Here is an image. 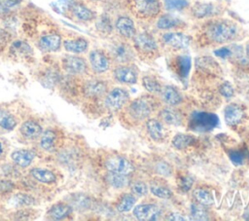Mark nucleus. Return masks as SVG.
<instances>
[{
    "instance_id": "obj_1",
    "label": "nucleus",
    "mask_w": 249,
    "mask_h": 221,
    "mask_svg": "<svg viewBox=\"0 0 249 221\" xmlns=\"http://www.w3.org/2000/svg\"><path fill=\"white\" fill-rule=\"evenodd\" d=\"M243 29L231 18L215 17L204 19L196 28L193 41L198 47L207 48L211 46L227 45L240 40Z\"/></svg>"
},
{
    "instance_id": "obj_2",
    "label": "nucleus",
    "mask_w": 249,
    "mask_h": 221,
    "mask_svg": "<svg viewBox=\"0 0 249 221\" xmlns=\"http://www.w3.org/2000/svg\"><path fill=\"white\" fill-rule=\"evenodd\" d=\"M130 43L136 56L143 61H153L160 56L161 50L158 38L149 31H137Z\"/></svg>"
},
{
    "instance_id": "obj_3",
    "label": "nucleus",
    "mask_w": 249,
    "mask_h": 221,
    "mask_svg": "<svg viewBox=\"0 0 249 221\" xmlns=\"http://www.w3.org/2000/svg\"><path fill=\"white\" fill-rule=\"evenodd\" d=\"M127 12L136 19L153 21L163 12L161 0H124Z\"/></svg>"
},
{
    "instance_id": "obj_4",
    "label": "nucleus",
    "mask_w": 249,
    "mask_h": 221,
    "mask_svg": "<svg viewBox=\"0 0 249 221\" xmlns=\"http://www.w3.org/2000/svg\"><path fill=\"white\" fill-rule=\"evenodd\" d=\"M158 41L162 52L173 55L188 49L193 42V36L183 30H169L162 31L159 35Z\"/></svg>"
},
{
    "instance_id": "obj_5",
    "label": "nucleus",
    "mask_w": 249,
    "mask_h": 221,
    "mask_svg": "<svg viewBox=\"0 0 249 221\" xmlns=\"http://www.w3.org/2000/svg\"><path fill=\"white\" fill-rule=\"evenodd\" d=\"M126 107L128 118L134 123H139L150 117L158 107V103L152 95H143L130 101Z\"/></svg>"
},
{
    "instance_id": "obj_6",
    "label": "nucleus",
    "mask_w": 249,
    "mask_h": 221,
    "mask_svg": "<svg viewBox=\"0 0 249 221\" xmlns=\"http://www.w3.org/2000/svg\"><path fill=\"white\" fill-rule=\"evenodd\" d=\"M107 52L116 64L133 63L137 58L131 43L121 38L113 40L109 44Z\"/></svg>"
},
{
    "instance_id": "obj_7",
    "label": "nucleus",
    "mask_w": 249,
    "mask_h": 221,
    "mask_svg": "<svg viewBox=\"0 0 249 221\" xmlns=\"http://www.w3.org/2000/svg\"><path fill=\"white\" fill-rule=\"evenodd\" d=\"M218 122V117L215 114L195 112L190 117L189 128L194 131H209L217 126Z\"/></svg>"
},
{
    "instance_id": "obj_8",
    "label": "nucleus",
    "mask_w": 249,
    "mask_h": 221,
    "mask_svg": "<svg viewBox=\"0 0 249 221\" xmlns=\"http://www.w3.org/2000/svg\"><path fill=\"white\" fill-rule=\"evenodd\" d=\"M189 12L191 17L197 20H204L211 18L219 17L221 7L213 2H201L197 1L189 6Z\"/></svg>"
},
{
    "instance_id": "obj_9",
    "label": "nucleus",
    "mask_w": 249,
    "mask_h": 221,
    "mask_svg": "<svg viewBox=\"0 0 249 221\" xmlns=\"http://www.w3.org/2000/svg\"><path fill=\"white\" fill-rule=\"evenodd\" d=\"M114 31L119 38L131 41L137 32L134 19L129 15H119L114 21Z\"/></svg>"
},
{
    "instance_id": "obj_10",
    "label": "nucleus",
    "mask_w": 249,
    "mask_h": 221,
    "mask_svg": "<svg viewBox=\"0 0 249 221\" xmlns=\"http://www.w3.org/2000/svg\"><path fill=\"white\" fill-rule=\"evenodd\" d=\"M89 62L92 71L101 74L107 72L111 68L113 60L107 50L94 49L89 54Z\"/></svg>"
},
{
    "instance_id": "obj_11",
    "label": "nucleus",
    "mask_w": 249,
    "mask_h": 221,
    "mask_svg": "<svg viewBox=\"0 0 249 221\" xmlns=\"http://www.w3.org/2000/svg\"><path fill=\"white\" fill-rule=\"evenodd\" d=\"M114 79L122 84H135L138 81L139 70L133 63L116 64L112 70Z\"/></svg>"
},
{
    "instance_id": "obj_12",
    "label": "nucleus",
    "mask_w": 249,
    "mask_h": 221,
    "mask_svg": "<svg viewBox=\"0 0 249 221\" xmlns=\"http://www.w3.org/2000/svg\"><path fill=\"white\" fill-rule=\"evenodd\" d=\"M166 63L174 74L182 79L188 77L192 66L191 57L189 55L180 54H173L170 57H168Z\"/></svg>"
},
{
    "instance_id": "obj_13",
    "label": "nucleus",
    "mask_w": 249,
    "mask_h": 221,
    "mask_svg": "<svg viewBox=\"0 0 249 221\" xmlns=\"http://www.w3.org/2000/svg\"><path fill=\"white\" fill-rule=\"evenodd\" d=\"M61 66L70 75H82L89 69L88 62L77 55H67L61 59Z\"/></svg>"
},
{
    "instance_id": "obj_14",
    "label": "nucleus",
    "mask_w": 249,
    "mask_h": 221,
    "mask_svg": "<svg viewBox=\"0 0 249 221\" xmlns=\"http://www.w3.org/2000/svg\"><path fill=\"white\" fill-rule=\"evenodd\" d=\"M156 27L161 31L169 30H183L187 27V23L171 14H164L163 12L155 20Z\"/></svg>"
},
{
    "instance_id": "obj_15",
    "label": "nucleus",
    "mask_w": 249,
    "mask_h": 221,
    "mask_svg": "<svg viewBox=\"0 0 249 221\" xmlns=\"http://www.w3.org/2000/svg\"><path fill=\"white\" fill-rule=\"evenodd\" d=\"M129 93L123 88H115L111 90L105 97V105L113 111L122 109L128 101Z\"/></svg>"
},
{
    "instance_id": "obj_16",
    "label": "nucleus",
    "mask_w": 249,
    "mask_h": 221,
    "mask_svg": "<svg viewBox=\"0 0 249 221\" xmlns=\"http://www.w3.org/2000/svg\"><path fill=\"white\" fill-rule=\"evenodd\" d=\"M105 166L108 171L122 174H129L133 171L132 164L124 157L112 156L105 162Z\"/></svg>"
},
{
    "instance_id": "obj_17",
    "label": "nucleus",
    "mask_w": 249,
    "mask_h": 221,
    "mask_svg": "<svg viewBox=\"0 0 249 221\" xmlns=\"http://www.w3.org/2000/svg\"><path fill=\"white\" fill-rule=\"evenodd\" d=\"M133 215L139 220H157L161 215L160 208L153 203H141L133 207Z\"/></svg>"
},
{
    "instance_id": "obj_18",
    "label": "nucleus",
    "mask_w": 249,
    "mask_h": 221,
    "mask_svg": "<svg viewBox=\"0 0 249 221\" xmlns=\"http://www.w3.org/2000/svg\"><path fill=\"white\" fill-rule=\"evenodd\" d=\"M69 11L71 12L72 16L76 19H78L80 21H84V22L95 20V18L97 17L96 13L93 10H91L85 3L80 2V1H75L73 3V5L71 6V8L69 9Z\"/></svg>"
},
{
    "instance_id": "obj_19",
    "label": "nucleus",
    "mask_w": 249,
    "mask_h": 221,
    "mask_svg": "<svg viewBox=\"0 0 249 221\" xmlns=\"http://www.w3.org/2000/svg\"><path fill=\"white\" fill-rule=\"evenodd\" d=\"M38 47L46 53L56 52L61 47V37L57 33H47L39 38Z\"/></svg>"
},
{
    "instance_id": "obj_20",
    "label": "nucleus",
    "mask_w": 249,
    "mask_h": 221,
    "mask_svg": "<svg viewBox=\"0 0 249 221\" xmlns=\"http://www.w3.org/2000/svg\"><path fill=\"white\" fill-rule=\"evenodd\" d=\"M83 92L89 98H98L106 93L107 84L102 80H89L84 84Z\"/></svg>"
},
{
    "instance_id": "obj_21",
    "label": "nucleus",
    "mask_w": 249,
    "mask_h": 221,
    "mask_svg": "<svg viewBox=\"0 0 249 221\" xmlns=\"http://www.w3.org/2000/svg\"><path fill=\"white\" fill-rule=\"evenodd\" d=\"M72 206L68 203H56L53 204L46 213V217L51 220H62L72 214Z\"/></svg>"
},
{
    "instance_id": "obj_22",
    "label": "nucleus",
    "mask_w": 249,
    "mask_h": 221,
    "mask_svg": "<svg viewBox=\"0 0 249 221\" xmlns=\"http://www.w3.org/2000/svg\"><path fill=\"white\" fill-rule=\"evenodd\" d=\"M10 55L15 58H27L33 55L32 47L24 40H15L9 48Z\"/></svg>"
},
{
    "instance_id": "obj_23",
    "label": "nucleus",
    "mask_w": 249,
    "mask_h": 221,
    "mask_svg": "<svg viewBox=\"0 0 249 221\" xmlns=\"http://www.w3.org/2000/svg\"><path fill=\"white\" fill-rule=\"evenodd\" d=\"M224 116H225V121L228 125L234 126L242 122V120L245 117V111L238 104L231 103L226 107Z\"/></svg>"
},
{
    "instance_id": "obj_24",
    "label": "nucleus",
    "mask_w": 249,
    "mask_h": 221,
    "mask_svg": "<svg viewBox=\"0 0 249 221\" xmlns=\"http://www.w3.org/2000/svg\"><path fill=\"white\" fill-rule=\"evenodd\" d=\"M63 48L68 53L80 55L88 51L89 41L84 37L65 39L63 41Z\"/></svg>"
},
{
    "instance_id": "obj_25",
    "label": "nucleus",
    "mask_w": 249,
    "mask_h": 221,
    "mask_svg": "<svg viewBox=\"0 0 249 221\" xmlns=\"http://www.w3.org/2000/svg\"><path fill=\"white\" fill-rule=\"evenodd\" d=\"M160 98L168 105L175 106L182 102L183 97L180 92L172 86H163L160 92Z\"/></svg>"
},
{
    "instance_id": "obj_26",
    "label": "nucleus",
    "mask_w": 249,
    "mask_h": 221,
    "mask_svg": "<svg viewBox=\"0 0 249 221\" xmlns=\"http://www.w3.org/2000/svg\"><path fill=\"white\" fill-rule=\"evenodd\" d=\"M19 131L21 135L24 136L25 138L35 139L42 134L43 129L41 125L38 122L34 120H27L24 123H22V125L20 126Z\"/></svg>"
},
{
    "instance_id": "obj_27",
    "label": "nucleus",
    "mask_w": 249,
    "mask_h": 221,
    "mask_svg": "<svg viewBox=\"0 0 249 221\" xmlns=\"http://www.w3.org/2000/svg\"><path fill=\"white\" fill-rule=\"evenodd\" d=\"M96 31L102 36H110L114 31V22L108 14H102L95 18Z\"/></svg>"
},
{
    "instance_id": "obj_28",
    "label": "nucleus",
    "mask_w": 249,
    "mask_h": 221,
    "mask_svg": "<svg viewBox=\"0 0 249 221\" xmlns=\"http://www.w3.org/2000/svg\"><path fill=\"white\" fill-rule=\"evenodd\" d=\"M11 158L13 162L20 167H27L31 165L35 158V153L27 149H18L12 153Z\"/></svg>"
},
{
    "instance_id": "obj_29",
    "label": "nucleus",
    "mask_w": 249,
    "mask_h": 221,
    "mask_svg": "<svg viewBox=\"0 0 249 221\" xmlns=\"http://www.w3.org/2000/svg\"><path fill=\"white\" fill-rule=\"evenodd\" d=\"M146 128L149 135L155 141H162L165 135L164 128L160 121L157 119H149L146 123Z\"/></svg>"
},
{
    "instance_id": "obj_30",
    "label": "nucleus",
    "mask_w": 249,
    "mask_h": 221,
    "mask_svg": "<svg viewBox=\"0 0 249 221\" xmlns=\"http://www.w3.org/2000/svg\"><path fill=\"white\" fill-rule=\"evenodd\" d=\"M151 193L160 199H169L172 197V191L162 180L155 179L150 183Z\"/></svg>"
},
{
    "instance_id": "obj_31",
    "label": "nucleus",
    "mask_w": 249,
    "mask_h": 221,
    "mask_svg": "<svg viewBox=\"0 0 249 221\" xmlns=\"http://www.w3.org/2000/svg\"><path fill=\"white\" fill-rule=\"evenodd\" d=\"M160 119L161 120V122L167 124V125H171V126H179L182 122V118L180 113L171 108V107H164L162 108L160 113H159Z\"/></svg>"
},
{
    "instance_id": "obj_32",
    "label": "nucleus",
    "mask_w": 249,
    "mask_h": 221,
    "mask_svg": "<svg viewBox=\"0 0 249 221\" xmlns=\"http://www.w3.org/2000/svg\"><path fill=\"white\" fill-rule=\"evenodd\" d=\"M30 175L37 181L45 184H52L54 183L56 180L55 174L47 168L41 167H34L30 170Z\"/></svg>"
},
{
    "instance_id": "obj_33",
    "label": "nucleus",
    "mask_w": 249,
    "mask_h": 221,
    "mask_svg": "<svg viewBox=\"0 0 249 221\" xmlns=\"http://www.w3.org/2000/svg\"><path fill=\"white\" fill-rule=\"evenodd\" d=\"M58 136L53 129H46L42 132L40 138V146L46 151L53 150L57 144Z\"/></svg>"
},
{
    "instance_id": "obj_34",
    "label": "nucleus",
    "mask_w": 249,
    "mask_h": 221,
    "mask_svg": "<svg viewBox=\"0 0 249 221\" xmlns=\"http://www.w3.org/2000/svg\"><path fill=\"white\" fill-rule=\"evenodd\" d=\"M106 181L110 186L116 189H123L129 184V178L127 177V174L111 171H108L106 175Z\"/></svg>"
},
{
    "instance_id": "obj_35",
    "label": "nucleus",
    "mask_w": 249,
    "mask_h": 221,
    "mask_svg": "<svg viewBox=\"0 0 249 221\" xmlns=\"http://www.w3.org/2000/svg\"><path fill=\"white\" fill-rule=\"evenodd\" d=\"M18 124L17 118L7 110H0V128L5 130H13Z\"/></svg>"
},
{
    "instance_id": "obj_36",
    "label": "nucleus",
    "mask_w": 249,
    "mask_h": 221,
    "mask_svg": "<svg viewBox=\"0 0 249 221\" xmlns=\"http://www.w3.org/2000/svg\"><path fill=\"white\" fill-rule=\"evenodd\" d=\"M135 203H136V198L132 193L124 194L119 199L116 204V207L121 212H127L134 206Z\"/></svg>"
},
{
    "instance_id": "obj_37",
    "label": "nucleus",
    "mask_w": 249,
    "mask_h": 221,
    "mask_svg": "<svg viewBox=\"0 0 249 221\" xmlns=\"http://www.w3.org/2000/svg\"><path fill=\"white\" fill-rule=\"evenodd\" d=\"M194 199L196 200V202L199 204H202L204 206H208L213 204L214 203V199L211 195V193L205 189L202 188H197L194 191L193 193Z\"/></svg>"
},
{
    "instance_id": "obj_38",
    "label": "nucleus",
    "mask_w": 249,
    "mask_h": 221,
    "mask_svg": "<svg viewBox=\"0 0 249 221\" xmlns=\"http://www.w3.org/2000/svg\"><path fill=\"white\" fill-rule=\"evenodd\" d=\"M59 80H60V75H59L58 71L55 69L53 70L52 68L46 69L41 76L42 84L48 88L54 86L55 84H57L59 82Z\"/></svg>"
},
{
    "instance_id": "obj_39",
    "label": "nucleus",
    "mask_w": 249,
    "mask_h": 221,
    "mask_svg": "<svg viewBox=\"0 0 249 221\" xmlns=\"http://www.w3.org/2000/svg\"><path fill=\"white\" fill-rule=\"evenodd\" d=\"M142 85L151 93L160 92L161 90V85L159 80L152 75H146L142 78Z\"/></svg>"
},
{
    "instance_id": "obj_40",
    "label": "nucleus",
    "mask_w": 249,
    "mask_h": 221,
    "mask_svg": "<svg viewBox=\"0 0 249 221\" xmlns=\"http://www.w3.org/2000/svg\"><path fill=\"white\" fill-rule=\"evenodd\" d=\"M68 203L72 206L73 209H86L89 206V201L88 198L82 194H73L70 196V201Z\"/></svg>"
},
{
    "instance_id": "obj_41",
    "label": "nucleus",
    "mask_w": 249,
    "mask_h": 221,
    "mask_svg": "<svg viewBox=\"0 0 249 221\" xmlns=\"http://www.w3.org/2000/svg\"><path fill=\"white\" fill-rule=\"evenodd\" d=\"M194 142V137L186 133H178L172 139L173 147L177 149H184Z\"/></svg>"
},
{
    "instance_id": "obj_42",
    "label": "nucleus",
    "mask_w": 249,
    "mask_h": 221,
    "mask_svg": "<svg viewBox=\"0 0 249 221\" xmlns=\"http://www.w3.org/2000/svg\"><path fill=\"white\" fill-rule=\"evenodd\" d=\"M163 9L167 11H181L189 8L190 3L188 0H163Z\"/></svg>"
},
{
    "instance_id": "obj_43",
    "label": "nucleus",
    "mask_w": 249,
    "mask_h": 221,
    "mask_svg": "<svg viewBox=\"0 0 249 221\" xmlns=\"http://www.w3.org/2000/svg\"><path fill=\"white\" fill-rule=\"evenodd\" d=\"M191 216L195 220H207L208 213L204 205L199 203H193L191 205Z\"/></svg>"
},
{
    "instance_id": "obj_44",
    "label": "nucleus",
    "mask_w": 249,
    "mask_h": 221,
    "mask_svg": "<svg viewBox=\"0 0 249 221\" xmlns=\"http://www.w3.org/2000/svg\"><path fill=\"white\" fill-rule=\"evenodd\" d=\"M12 203L14 205H17V206H19L22 208L26 205L33 204L34 199H33V197L26 195V194H18L12 198Z\"/></svg>"
},
{
    "instance_id": "obj_45",
    "label": "nucleus",
    "mask_w": 249,
    "mask_h": 221,
    "mask_svg": "<svg viewBox=\"0 0 249 221\" xmlns=\"http://www.w3.org/2000/svg\"><path fill=\"white\" fill-rule=\"evenodd\" d=\"M22 3V0H0V14H9Z\"/></svg>"
},
{
    "instance_id": "obj_46",
    "label": "nucleus",
    "mask_w": 249,
    "mask_h": 221,
    "mask_svg": "<svg viewBox=\"0 0 249 221\" xmlns=\"http://www.w3.org/2000/svg\"><path fill=\"white\" fill-rule=\"evenodd\" d=\"M130 188H131V192L134 196L143 197L148 194V186L146 185L145 182L135 181V182L131 183Z\"/></svg>"
},
{
    "instance_id": "obj_47",
    "label": "nucleus",
    "mask_w": 249,
    "mask_h": 221,
    "mask_svg": "<svg viewBox=\"0 0 249 221\" xmlns=\"http://www.w3.org/2000/svg\"><path fill=\"white\" fill-rule=\"evenodd\" d=\"M11 40V34L10 32L5 29L0 27V52H2L10 43Z\"/></svg>"
},
{
    "instance_id": "obj_48",
    "label": "nucleus",
    "mask_w": 249,
    "mask_h": 221,
    "mask_svg": "<svg viewBox=\"0 0 249 221\" xmlns=\"http://www.w3.org/2000/svg\"><path fill=\"white\" fill-rule=\"evenodd\" d=\"M193 182H194V179H193L191 176H189V175H184V176H181V177L179 178V180H178V185H179V187L181 188L182 191L187 192V191H189L190 188L192 187Z\"/></svg>"
},
{
    "instance_id": "obj_49",
    "label": "nucleus",
    "mask_w": 249,
    "mask_h": 221,
    "mask_svg": "<svg viewBox=\"0 0 249 221\" xmlns=\"http://www.w3.org/2000/svg\"><path fill=\"white\" fill-rule=\"evenodd\" d=\"M214 54L221 58H230L232 55L231 46H222L219 49L215 50Z\"/></svg>"
},
{
    "instance_id": "obj_50",
    "label": "nucleus",
    "mask_w": 249,
    "mask_h": 221,
    "mask_svg": "<svg viewBox=\"0 0 249 221\" xmlns=\"http://www.w3.org/2000/svg\"><path fill=\"white\" fill-rule=\"evenodd\" d=\"M220 92L225 97H231L233 95V89L230 83H224L220 87Z\"/></svg>"
},
{
    "instance_id": "obj_51",
    "label": "nucleus",
    "mask_w": 249,
    "mask_h": 221,
    "mask_svg": "<svg viewBox=\"0 0 249 221\" xmlns=\"http://www.w3.org/2000/svg\"><path fill=\"white\" fill-rule=\"evenodd\" d=\"M14 189V184L7 180H0V194H8Z\"/></svg>"
},
{
    "instance_id": "obj_52",
    "label": "nucleus",
    "mask_w": 249,
    "mask_h": 221,
    "mask_svg": "<svg viewBox=\"0 0 249 221\" xmlns=\"http://www.w3.org/2000/svg\"><path fill=\"white\" fill-rule=\"evenodd\" d=\"M158 172L160 174H162V175H169L171 173V167L169 166L168 164H165V163H159L158 166H156Z\"/></svg>"
},
{
    "instance_id": "obj_53",
    "label": "nucleus",
    "mask_w": 249,
    "mask_h": 221,
    "mask_svg": "<svg viewBox=\"0 0 249 221\" xmlns=\"http://www.w3.org/2000/svg\"><path fill=\"white\" fill-rule=\"evenodd\" d=\"M75 1L76 0H58L56 2V5L62 12H64L66 10H69Z\"/></svg>"
},
{
    "instance_id": "obj_54",
    "label": "nucleus",
    "mask_w": 249,
    "mask_h": 221,
    "mask_svg": "<svg viewBox=\"0 0 249 221\" xmlns=\"http://www.w3.org/2000/svg\"><path fill=\"white\" fill-rule=\"evenodd\" d=\"M230 157L231 159V161L234 163V164H241L244 160V156L241 152L239 151H233V152H231L230 154Z\"/></svg>"
},
{
    "instance_id": "obj_55",
    "label": "nucleus",
    "mask_w": 249,
    "mask_h": 221,
    "mask_svg": "<svg viewBox=\"0 0 249 221\" xmlns=\"http://www.w3.org/2000/svg\"><path fill=\"white\" fill-rule=\"evenodd\" d=\"M165 219H167V220H185L186 218L182 214H180V213L171 212L168 215H166Z\"/></svg>"
},
{
    "instance_id": "obj_56",
    "label": "nucleus",
    "mask_w": 249,
    "mask_h": 221,
    "mask_svg": "<svg viewBox=\"0 0 249 221\" xmlns=\"http://www.w3.org/2000/svg\"><path fill=\"white\" fill-rule=\"evenodd\" d=\"M244 53H245V55L248 57V59H249V41L246 43V45H245V51H244Z\"/></svg>"
},
{
    "instance_id": "obj_57",
    "label": "nucleus",
    "mask_w": 249,
    "mask_h": 221,
    "mask_svg": "<svg viewBox=\"0 0 249 221\" xmlns=\"http://www.w3.org/2000/svg\"><path fill=\"white\" fill-rule=\"evenodd\" d=\"M3 152H4V148H3V144H2V142L0 141V157L2 156V154H3Z\"/></svg>"
},
{
    "instance_id": "obj_58",
    "label": "nucleus",
    "mask_w": 249,
    "mask_h": 221,
    "mask_svg": "<svg viewBox=\"0 0 249 221\" xmlns=\"http://www.w3.org/2000/svg\"><path fill=\"white\" fill-rule=\"evenodd\" d=\"M88 1H89V2H100L102 0H88Z\"/></svg>"
}]
</instances>
